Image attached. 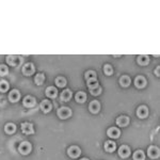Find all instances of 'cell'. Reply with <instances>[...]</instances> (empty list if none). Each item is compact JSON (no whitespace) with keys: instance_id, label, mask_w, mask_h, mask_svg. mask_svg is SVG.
<instances>
[{"instance_id":"1","label":"cell","mask_w":160,"mask_h":160,"mask_svg":"<svg viewBox=\"0 0 160 160\" xmlns=\"http://www.w3.org/2000/svg\"><path fill=\"white\" fill-rule=\"evenodd\" d=\"M31 150H32L31 144H30L29 142H27V141L22 142L19 144V146H18V150H19V153L23 155H28L30 152H31Z\"/></svg>"},{"instance_id":"10","label":"cell","mask_w":160,"mask_h":160,"mask_svg":"<svg viewBox=\"0 0 160 160\" xmlns=\"http://www.w3.org/2000/svg\"><path fill=\"white\" fill-rule=\"evenodd\" d=\"M19 98H20V93L18 90H12L10 92V94H9V99L12 103H17L19 101Z\"/></svg>"},{"instance_id":"7","label":"cell","mask_w":160,"mask_h":160,"mask_svg":"<svg viewBox=\"0 0 160 160\" xmlns=\"http://www.w3.org/2000/svg\"><path fill=\"white\" fill-rule=\"evenodd\" d=\"M23 74L26 76H30L34 73V65L32 63H26L23 66Z\"/></svg>"},{"instance_id":"25","label":"cell","mask_w":160,"mask_h":160,"mask_svg":"<svg viewBox=\"0 0 160 160\" xmlns=\"http://www.w3.org/2000/svg\"><path fill=\"white\" fill-rule=\"evenodd\" d=\"M145 159V155L143 153V150H137L133 154V160H144Z\"/></svg>"},{"instance_id":"5","label":"cell","mask_w":160,"mask_h":160,"mask_svg":"<svg viewBox=\"0 0 160 160\" xmlns=\"http://www.w3.org/2000/svg\"><path fill=\"white\" fill-rule=\"evenodd\" d=\"M159 154H160L159 148L157 147V146H153V145H152V146L148 147V150H147V155L150 157V158H153V159L158 158V157H159Z\"/></svg>"},{"instance_id":"31","label":"cell","mask_w":160,"mask_h":160,"mask_svg":"<svg viewBox=\"0 0 160 160\" xmlns=\"http://www.w3.org/2000/svg\"><path fill=\"white\" fill-rule=\"evenodd\" d=\"M9 73V69L4 64H0V76H6Z\"/></svg>"},{"instance_id":"18","label":"cell","mask_w":160,"mask_h":160,"mask_svg":"<svg viewBox=\"0 0 160 160\" xmlns=\"http://www.w3.org/2000/svg\"><path fill=\"white\" fill-rule=\"evenodd\" d=\"M72 91L68 89H65L63 92L61 93V95H60V99H61L62 101H69V99L72 98Z\"/></svg>"},{"instance_id":"28","label":"cell","mask_w":160,"mask_h":160,"mask_svg":"<svg viewBox=\"0 0 160 160\" xmlns=\"http://www.w3.org/2000/svg\"><path fill=\"white\" fill-rule=\"evenodd\" d=\"M9 90V83L6 80L0 81V92H6Z\"/></svg>"},{"instance_id":"24","label":"cell","mask_w":160,"mask_h":160,"mask_svg":"<svg viewBox=\"0 0 160 160\" xmlns=\"http://www.w3.org/2000/svg\"><path fill=\"white\" fill-rule=\"evenodd\" d=\"M44 80H45V76H44V74L39 73V74H36V75H35V78H34V82H35L38 85L43 84Z\"/></svg>"},{"instance_id":"3","label":"cell","mask_w":160,"mask_h":160,"mask_svg":"<svg viewBox=\"0 0 160 160\" xmlns=\"http://www.w3.org/2000/svg\"><path fill=\"white\" fill-rule=\"evenodd\" d=\"M72 114V111L69 108H67V107H61V108L58 110V115H59L60 119L64 120V119H67V117H69Z\"/></svg>"},{"instance_id":"29","label":"cell","mask_w":160,"mask_h":160,"mask_svg":"<svg viewBox=\"0 0 160 160\" xmlns=\"http://www.w3.org/2000/svg\"><path fill=\"white\" fill-rule=\"evenodd\" d=\"M88 82V87L89 89H92V88H95V87H98V81L95 78V79H90V80H87Z\"/></svg>"},{"instance_id":"2","label":"cell","mask_w":160,"mask_h":160,"mask_svg":"<svg viewBox=\"0 0 160 160\" xmlns=\"http://www.w3.org/2000/svg\"><path fill=\"white\" fill-rule=\"evenodd\" d=\"M67 154H68V156L71 157V158H78L81 154V150L80 148L76 146V145H72V146H69L68 150H67Z\"/></svg>"},{"instance_id":"27","label":"cell","mask_w":160,"mask_h":160,"mask_svg":"<svg viewBox=\"0 0 160 160\" xmlns=\"http://www.w3.org/2000/svg\"><path fill=\"white\" fill-rule=\"evenodd\" d=\"M84 77L87 80H90V79H95L96 78V73L94 71H88L87 73L84 74Z\"/></svg>"},{"instance_id":"32","label":"cell","mask_w":160,"mask_h":160,"mask_svg":"<svg viewBox=\"0 0 160 160\" xmlns=\"http://www.w3.org/2000/svg\"><path fill=\"white\" fill-rule=\"evenodd\" d=\"M90 92H91V94H93V95H99L101 94V87H95V88H92V89H90Z\"/></svg>"},{"instance_id":"30","label":"cell","mask_w":160,"mask_h":160,"mask_svg":"<svg viewBox=\"0 0 160 160\" xmlns=\"http://www.w3.org/2000/svg\"><path fill=\"white\" fill-rule=\"evenodd\" d=\"M104 72H105V74H106L107 76L112 75V73H113L112 66H111L110 64H106V65L104 66Z\"/></svg>"},{"instance_id":"20","label":"cell","mask_w":160,"mask_h":160,"mask_svg":"<svg viewBox=\"0 0 160 160\" xmlns=\"http://www.w3.org/2000/svg\"><path fill=\"white\" fill-rule=\"evenodd\" d=\"M46 95H47L48 97H50V98H55L58 95L57 89H55V87H48L47 89H46Z\"/></svg>"},{"instance_id":"19","label":"cell","mask_w":160,"mask_h":160,"mask_svg":"<svg viewBox=\"0 0 160 160\" xmlns=\"http://www.w3.org/2000/svg\"><path fill=\"white\" fill-rule=\"evenodd\" d=\"M75 99L77 103H84L87 101V94L82 91L77 92V94L75 95Z\"/></svg>"},{"instance_id":"26","label":"cell","mask_w":160,"mask_h":160,"mask_svg":"<svg viewBox=\"0 0 160 160\" xmlns=\"http://www.w3.org/2000/svg\"><path fill=\"white\" fill-rule=\"evenodd\" d=\"M55 84L58 85V87L60 88H63L66 85V79L63 77H58L57 79H55Z\"/></svg>"},{"instance_id":"11","label":"cell","mask_w":160,"mask_h":160,"mask_svg":"<svg viewBox=\"0 0 160 160\" xmlns=\"http://www.w3.org/2000/svg\"><path fill=\"white\" fill-rule=\"evenodd\" d=\"M107 133H108V136L110 137V138H113V139H117L121 136L120 129L117 128V127H111V128H109Z\"/></svg>"},{"instance_id":"13","label":"cell","mask_w":160,"mask_h":160,"mask_svg":"<svg viewBox=\"0 0 160 160\" xmlns=\"http://www.w3.org/2000/svg\"><path fill=\"white\" fill-rule=\"evenodd\" d=\"M104 146H105V150L106 152H108V153H113L115 150V148H117L115 143L113 142V141H111V140L106 141Z\"/></svg>"},{"instance_id":"6","label":"cell","mask_w":160,"mask_h":160,"mask_svg":"<svg viewBox=\"0 0 160 160\" xmlns=\"http://www.w3.org/2000/svg\"><path fill=\"white\" fill-rule=\"evenodd\" d=\"M22 131L25 134H32L34 133L33 125L31 123H23L22 124Z\"/></svg>"},{"instance_id":"15","label":"cell","mask_w":160,"mask_h":160,"mask_svg":"<svg viewBox=\"0 0 160 160\" xmlns=\"http://www.w3.org/2000/svg\"><path fill=\"white\" fill-rule=\"evenodd\" d=\"M24 106L27 107V108H31V107H34L35 105V98L32 96H26L24 98Z\"/></svg>"},{"instance_id":"34","label":"cell","mask_w":160,"mask_h":160,"mask_svg":"<svg viewBox=\"0 0 160 160\" xmlns=\"http://www.w3.org/2000/svg\"><path fill=\"white\" fill-rule=\"evenodd\" d=\"M80 160H89L88 158H82V159H80Z\"/></svg>"},{"instance_id":"21","label":"cell","mask_w":160,"mask_h":160,"mask_svg":"<svg viewBox=\"0 0 160 160\" xmlns=\"http://www.w3.org/2000/svg\"><path fill=\"white\" fill-rule=\"evenodd\" d=\"M148 62H150V58H148V55H140L138 57V63L140 64V65H146V64H148Z\"/></svg>"},{"instance_id":"17","label":"cell","mask_w":160,"mask_h":160,"mask_svg":"<svg viewBox=\"0 0 160 160\" xmlns=\"http://www.w3.org/2000/svg\"><path fill=\"white\" fill-rule=\"evenodd\" d=\"M41 109L42 111L45 113L49 112V111L51 110V103H50L49 101H47V99H45V101H43L41 103Z\"/></svg>"},{"instance_id":"12","label":"cell","mask_w":160,"mask_h":160,"mask_svg":"<svg viewBox=\"0 0 160 160\" xmlns=\"http://www.w3.org/2000/svg\"><path fill=\"white\" fill-rule=\"evenodd\" d=\"M134 84H136V87L139 88V89H142V88H144L145 84H146V79H145L143 76H138V77L134 79Z\"/></svg>"},{"instance_id":"23","label":"cell","mask_w":160,"mask_h":160,"mask_svg":"<svg viewBox=\"0 0 160 160\" xmlns=\"http://www.w3.org/2000/svg\"><path fill=\"white\" fill-rule=\"evenodd\" d=\"M120 83L122 87H128V85L130 84V78H129L127 75L122 76L120 79Z\"/></svg>"},{"instance_id":"16","label":"cell","mask_w":160,"mask_h":160,"mask_svg":"<svg viewBox=\"0 0 160 160\" xmlns=\"http://www.w3.org/2000/svg\"><path fill=\"white\" fill-rule=\"evenodd\" d=\"M129 123V117H125V115H121L117 119V124L121 127H125L127 126Z\"/></svg>"},{"instance_id":"22","label":"cell","mask_w":160,"mask_h":160,"mask_svg":"<svg viewBox=\"0 0 160 160\" xmlns=\"http://www.w3.org/2000/svg\"><path fill=\"white\" fill-rule=\"evenodd\" d=\"M4 130H6V133H9V134L14 133H15V130H16L15 124H12V123H8V124L4 126Z\"/></svg>"},{"instance_id":"4","label":"cell","mask_w":160,"mask_h":160,"mask_svg":"<svg viewBox=\"0 0 160 160\" xmlns=\"http://www.w3.org/2000/svg\"><path fill=\"white\" fill-rule=\"evenodd\" d=\"M22 61L23 59L20 57H18V55H8V57H6V62L12 66H17Z\"/></svg>"},{"instance_id":"14","label":"cell","mask_w":160,"mask_h":160,"mask_svg":"<svg viewBox=\"0 0 160 160\" xmlns=\"http://www.w3.org/2000/svg\"><path fill=\"white\" fill-rule=\"evenodd\" d=\"M99 109H101V104H99V101H91V103H90L89 110L91 111L92 113H97L99 111Z\"/></svg>"},{"instance_id":"9","label":"cell","mask_w":160,"mask_h":160,"mask_svg":"<svg viewBox=\"0 0 160 160\" xmlns=\"http://www.w3.org/2000/svg\"><path fill=\"white\" fill-rule=\"evenodd\" d=\"M119 155L122 158H127L130 155V148L127 146V145H122L119 148Z\"/></svg>"},{"instance_id":"8","label":"cell","mask_w":160,"mask_h":160,"mask_svg":"<svg viewBox=\"0 0 160 160\" xmlns=\"http://www.w3.org/2000/svg\"><path fill=\"white\" fill-rule=\"evenodd\" d=\"M137 115H138L140 119H144L148 115V109L146 106H140L137 110Z\"/></svg>"},{"instance_id":"33","label":"cell","mask_w":160,"mask_h":160,"mask_svg":"<svg viewBox=\"0 0 160 160\" xmlns=\"http://www.w3.org/2000/svg\"><path fill=\"white\" fill-rule=\"evenodd\" d=\"M159 69H160V68H159V66H158V67H157V68H156V72H155V73H156V75H157V76L159 75Z\"/></svg>"}]
</instances>
